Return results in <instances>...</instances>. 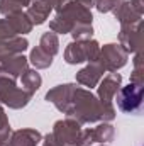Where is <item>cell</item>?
<instances>
[{
	"label": "cell",
	"instance_id": "obj_1",
	"mask_svg": "<svg viewBox=\"0 0 144 146\" xmlns=\"http://www.w3.org/2000/svg\"><path fill=\"white\" fill-rule=\"evenodd\" d=\"M143 104V83L131 82L127 87H122L117 95V106L126 114H136Z\"/></svg>",
	"mask_w": 144,
	"mask_h": 146
},
{
	"label": "cell",
	"instance_id": "obj_2",
	"mask_svg": "<svg viewBox=\"0 0 144 146\" xmlns=\"http://www.w3.org/2000/svg\"><path fill=\"white\" fill-rule=\"evenodd\" d=\"M120 85V75L112 73L102 82L100 85V102H102V112L104 119H112L114 117V109H112V97L117 94Z\"/></svg>",
	"mask_w": 144,
	"mask_h": 146
},
{
	"label": "cell",
	"instance_id": "obj_3",
	"mask_svg": "<svg viewBox=\"0 0 144 146\" xmlns=\"http://www.w3.org/2000/svg\"><path fill=\"white\" fill-rule=\"evenodd\" d=\"M127 51L119 44H107L102 51V66L107 70H117L126 65Z\"/></svg>",
	"mask_w": 144,
	"mask_h": 146
},
{
	"label": "cell",
	"instance_id": "obj_4",
	"mask_svg": "<svg viewBox=\"0 0 144 146\" xmlns=\"http://www.w3.org/2000/svg\"><path fill=\"white\" fill-rule=\"evenodd\" d=\"M97 42H85V44H70V48L66 49V61L68 63H80L85 60H95L97 58Z\"/></svg>",
	"mask_w": 144,
	"mask_h": 146
},
{
	"label": "cell",
	"instance_id": "obj_5",
	"mask_svg": "<svg viewBox=\"0 0 144 146\" xmlns=\"http://www.w3.org/2000/svg\"><path fill=\"white\" fill-rule=\"evenodd\" d=\"M78 133H80V127L75 122L59 121L54 126V136L53 138H56L61 146H76V141H80Z\"/></svg>",
	"mask_w": 144,
	"mask_h": 146
},
{
	"label": "cell",
	"instance_id": "obj_6",
	"mask_svg": "<svg viewBox=\"0 0 144 146\" xmlns=\"http://www.w3.org/2000/svg\"><path fill=\"white\" fill-rule=\"evenodd\" d=\"M41 139V134L37 131H19L14 134L12 139V146H36L37 141Z\"/></svg>",
	"mask_w": 144,
	"mask_h": 146
},
{
	"label": "cell",
	"instance_id": "obj_7",
	"mask_svg": "<svg viewBox=\"0 0 144 146\" xmlns=\"http://www.w3.org/2000/svg\"><path fill=\"white\" fill-rule=\"evenodd\" d=\"M49 10H51V3H49V2L36 0V2H34V5H32V9H31V15L34 17L32 21H34L36 24L44 22V19H46V15H48V12H49Z\"/></svg>",
	"mask_w": 144,
	"mask_h": 146
},
{
	"label": "cell",
	"instance_id": "obj_8",
	"mask_svg": "<svg viewBox=\"0 0 144 146\" xmlns=\"http://www.w3.org/2000/svg\"><path fill=\"white\" fill-rule=\"evenodd\" d=\"M100 72H102V70L97 68V66H88V68H85V70H81V72L78 73V80H80L81 83H85V85L93 87V85L97 83V80L100 78V75H102Z\"/></svg>",
	"mask_w": 144,
	"mask_h": 146
},
{
	"label": "cell",
	"instance_id": "obj_9",
	"mask_svg": "<svg viewBox=\"0 0 144 146\" xmlns=\"http://www.w3.org/2000/svg\"><path fill=\"white\" fill-rule=\"evenodd\" d=\"M31 61L34 63V66H37V68H46V66L51 65V56L46 54L42 49L37 48V49L32 51V54H31Z\"/></svg>",
	"mask_w": 144,
	"mask_h": 146
},
{
	"label": "cell",
	"instance_id": "obj_10",
	"mask_svg": "<svg viewBox=\"0 0 144 146\" xmlns=\"http://www.w3.org/2000/svg\"><path fill=\"white\" fill-rule=\"evenodd\" d=\"M22 82H24V85L29 88V94H32L34 90L39 88V85H41V76H39L36 72H26Z\"/></svg>",
	"mask_w": 144,
	"mask_h": 146
},
{
	"label": "cell",
	"instance_id": "obj_11",
	"mask_svg": "<svg viewBox=\"0 0 144 146\" xmlns=\"http://www.w3.org/2000/svg\"><path fill=\"white\" fill-rule=\"evenodd\" d=\"M117 3L119 0H97V7L100 12H110Z\"/></svg>",
	"mask_w": 144,
	"mask_h": 146
},
{
	"label": "cell",
	"instance_id": "obj_12",
	"mask_svg": "<svg viewBox=\"0 0 144 146\" xmlns=\"http://www.w3.org/2000/svg\"><path fill=\"white\" fill-rule=\"evenodd\" d=\"M44 146H58V145H56V141H54L53 136H48V138H46V145Z\"/></svg>",
	"mask_w": 144,
	"mask_h": 146
}]
</instances>
